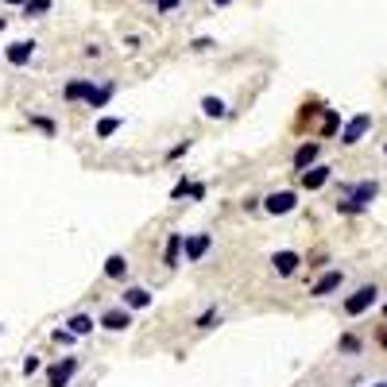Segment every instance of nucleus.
<instances>
[{
  "instance_id": "1",
  "label": "nucleus",
  "mask_w": 387,
  "mask_h": 387,
  "mask_svg": "<svg viewBox=\"0 0 387 387\" xmlns=\"http://www.w3.org/2000/svg\"><path fill=\"white\" fill-rule=\"evenodd\" d=\"M213 248V236L210 233H194V236H182V252H186V263H202Z\"/></svg>"
},
{
  "instance_id": "2",
  "label": "nucleus",
  "mask_w": 387,
  "mask_h": 387,
  "mask_svg": "<svg viewBox=\"0 0 387 387\" xmlns=\"http://www.w3.org/2000/svg\"><path fill=\"white\" fill-rule=\"evenodd\" d=\"M78 356H62L59 364H51V368H47V387H66L70 379H74V372H78Z\"/></svg>"
},
{
  "instance_id": "3",
  "label": "nucleus",
  "mask_w": 387,
  "mask_h": 387,
  "mask_svg": "<svg viewBox=\"0 0 387 387\" xmlns=\"http://www.w3.org/2000/svg\"><path fill=\"white\" fill-rule=\"evenodd\" d=\"M97 326L109 329V333H124V329L132 326V310H128V306H109V310L97 318Z\"/></svg>"
},
{
  "instance_id": "4",
  "label": "nucleus",
  "mask_w": 387,
  "mask_h": 387,
  "mask_svg": "<svg viewBox=\"0 0 387 387\" xmlns=\"http://www.w3.org/2000/svg\"><path fill=\"white\" fill-rule=\"evenodd\" d=\"M376 286H360V291H356V295H349L345 298V314L349 318H360L364 310H372V306H376Z\"/></svg>"
},
{
  "instance_id": "5",
  "label": "nucleus",
  "mask_w": 387,
  "mask_h": 387,
  "mask_svg": "<svg viewBox=\"0 0 387 387\" xmlns=\"http://www.w3.org/2000/svg\"><path fill=\"white\" fill-rule=\"evenodd\" d=\"M341 190H345V198L364 213V210H368V202H376L379 186H376V182H356V186H341Z\"/></svg>"
},
{
  "instance_id": "6",
  "label": "nucleus",
  "mask_w": 387,
  "mask_h": 387,
  "mask_svg": "<svg viewBox=\"0 0 387 387\" xmlns=\"http://www.w3.org/2000/svg\"><path fill=\"white\" fill-rule=\"evenodd\" d=\"M298 205V198L291 190H275V194H268V198H263V210L271 213V217H283V213H291Z\"/></svg>"
},
{
  "instance_id": "7",
  "label": "nucleus",
  "mask_w": 387,
  "mask_h": 387,
  "mask_svg": "<svg viewBox=\"0 0 387 387\" xmlns=\"http://www.w3.org/2000/svg\"><path fill=\"white\" fill-rule=\"evenodd\" d=\"M368 128H372V117H368V112H360V117H353V120H349V124H345V132H341V143H345V147H353V143H360Z\"/></svg>"
},
{
  "instance_id": "8",
  "label": "nucleus",
  "mask_w": 387,
  "mask_h": 387,
  "mask_svg": "<svg viewBox=\"0 0 387 387\" xmlns=\"http://www.w3.org/2000/svg\"><path fill=\"white\" fill-rule=\"evenodd\" d=\"M35 47H39L35 39H20V43H12L8 51H4V59H8L12 66H27V62H31V54H35Z\"/></svg>"
},
{
  "instance_id": "9",
  "label": "nucleus",
  "mask_w": 387,
  "mask_h": 387,
  "mask_svg": "<svg viewBox=\"0 0 387 387\" xmlns=\"http://www.w3.org/2000/svg\"><path fill=\"white\" fill-rule=\"evenodd\" d=\"M155 298H152V291L147 286H128L124 295H120V306H128V310H147Z\"/></svg>"
},
{
  "instance_id": "10",
  "label": "nucleus",
  "mask_w": 387,
  "mask_h": 387,
  "mask_svg": "<svg viewBox=\"0 0 387 387\" xmlns=\"http://www.w3.org/2000/svg\"><path fill=\"white\" fill-rule=\"evenodd\" d=\"M298 263H302V256H298V252H275V256H271V268H275V275H295V271H298Z\"/></svg>"
},
{
  "instance_id": "11",
  "label": "nucleus",
  "mask_w": 387,
  "mask_h": 387,
  "mask_svg": "<svg viewBox=\"0 0 387 387\" xmlns=\"http://www.w3.org/2000/svg\"><path fill=\"white\" fill-rule=\"evenodd\" d=\"M112 93H117V82H101V85H93L89 97H85V105H89V109H105V105L112 101Z\"/></svg>"
},
{
  "instance_id": "12",
  "label": "nucleus",
  "mask_w": 387,
  "mask_h": 387,
  "mask_svg": "<svg viewBox=\"0 0 387 387\" xmlns=\"http://www.w3.org/2000/svg\"><path fill=\"white\" fill-rule=\"evenodd\" d=\"M341 279H345L341 271H326V275H321L318 283L310 286V295H314V298H326V295H333L337 286H341Z\"/></svg>"
},
{
  "instance_id": "13",
  "label": "nucleus",
  "mask_w": 387,
  "mask_h": 387,
  "mask_svg": "<svg viewBox=\"0 0 387 387\" xmlns=\"http://www.w3.org/2000/svg\"><path fill=\"white\" fill-rule=\"evenodd\" d=\"M93 89V78H74V82H66V89H62V97L66 101H85Z\"/></svg>"
},
{
  "instance_id": "14",
  "label": "nucleus",
  "mask_w": 387,
  "mask_h": 387,
  "mask_svg": "<svg viewBox=\"0 0 387 387\" xmlns=\"http://www.w3.org/2000/svg\"><path fill=\"white\" fill-rule=\"evenodd\" d=\"M163 263H167V268H178V263H182V233H170V236H167Z\"/></svg>"
},
{
  "instance_id": "15",
  "label": "nucleus",
  "mask_w": 387,
  "mask_h": 387,
  "mask_svg": "<svg viewBox=\"0 0 387 387\" xmlns=\"http://www.w3.org/2000/svg\"><path fill=\"white\" fill-rule=\"evenodd\" d=\"M329 175H333L329 167H318V163H314L310 170H302V186H306V190H321V186L329 182Z\"/></svg>"
},
{
  "instance_id": "16",
  "label": "nucleus",
  "mask_w": 387,
  "mask_h": 387,
  "mask_svg": "<svg viewBox=\"0 0 387 387\" xmlns=\"http://www.w3.org/2000/svg\"><path fill=\"white\" fill-rule=\"evenodd\" d=\"M318 155H321V147H318V143H302V147L295 152V170L314 167V163H318Z\"/></svg>"
},
{
  "instance_id": "17",
  "label": "nucleus",
  "mask_w": 387,
  "mask_h": 387,
  "mask_svg": "<svg viewBox=\"0 0 387 387\" xmlns=\"http://www.w3.org/2000/svg\"><path fill=\"white\" fill-rule=\"evenodd\" d=\"M128 275V260L120 252H112L109 260H105V279H124Z\"/></svg>"
},
{
  "instance_id": "18",
  "label": "nucleus",
  "mask_w": 387,
  "mask_h": 387,
  "mask_svg": "<svg viewBox=\"0 0 387 387\" xmlns=\"http://www.w3.org/2000/svg\"><path fill=\"white\" fill-rule=\"evenodd\" d=\"M202 112L210 120H221V117H228V105L221 101V97H202Z\"/></svg>"
},
{
  "instance_id": "19",
  "label": "nucleus",
  "mask_w": 387,
  "mask_h": 387,
  "mask_svg": "<svg viewBox=\"0 0 387 387\" xmlns=\"http://www.w3.org/2000/svg\"><path fill=\"white\" fill-rule=\"evenodd\" d=\"M66 329H70L74 337H89V333H93V318H89V314H74V318L66 321Z\"/></svg>"
},
{
  "instance_id": "20",
  "label": "nucleus",
  "mask_w": 387,
  "mask_h": 387,
  "mask_svg": "<svg viewBox=\"0 0 387 387\" xmlns=\"http://www.w3.org/2000/svg\"><path fill=\"white\" fill-rule=\"evenodd\" d=\"M20 8H24V16H27V20H35V16H47V12L54 8V0H24Z\"/></svg>"
},
{
  "instance_id": "21",
  "label": "nucleus",
  "mask_w": 387,
  "mask_h": 387,
  "mask_svg": "<svg viewBox=\"0 0 387 387\" xmlns=\"http://www.w3.org/2000/svg\"><path fill=\"white\" fill-rule=\"evenodd\" d=\"M112 132H120V117H105V120H97V136H101V140H109Z\"/></svg>"
},
{
  "instance_id": "22",
  "label": "nucleus",
  "mask_w": 387,
  "mask_h": 387,
  "mask_svg": "<svg viewBox=\"0 0 387 387\" xmlns=\"http://www.w3.org/2000/svg\"><path fill=\"white\" fill-rule=\"evenodd\" d=\"M213 321H221L217 306H210V310H205V314H198V321H194V326H198V329H213Z\"/></svg>"
},
{
  "instance_id": "23",
  "label": "nucleus",
  "mask_w": 387,
  "mask_h": 387,
  "mask_svg": "<svg viewBox=\"0 0 387 387\" xmlns=\"http://www.w3.org/2000/svg\"><path fill=\"white\" fill-rule=\"evenodd\" d=\"M337 124H341V117H337V112L329 109V112H326V120H321V132H326V136H333V132H337Z\"/></svg>"
},
{
  "instance_id": "24",
  "label": "nucleus",
  "mask_w": 387,
  "mask_h": 387,
  "mask_svg": "<svg viewBox=\"0 0 387 387\" xmlns=\"http://www.w3.org/2000/svg\"><path fill=\"white\" fill-rule=\"evenodd\" d=\"M152 4H155V12H159V16H170V12H175L182 0H152Z\"/></svg>"
},
{
  "instance_id": "25",
  "label": "nucleus",
  "mask_w": 387,
  "mask_h": 387,
  "mask_svg": "<svg viewBox=\"0 0 387 387\" xmlns=\"http://www.w3.org/2000/svg\"><path fill=\"white\" fill-rule=\"evenodd\" d=\"M213 47H217V43L210 39V35H202V39H194L190 43V51H198V54H205V51H213Z\"/></svg>"
},
{
  "instance_id": "26",
  "label": "nucleus",
  "mask_w": 387,
  "mask_h": 387,
  "mask_svg": "<svg viewBox=\"0 0 387 387\" xmlns=\"http://www.w3.org/2000/svg\"><path fill=\"white\" fill-rule=\"evenodd\" d=\"M31 124L39 128V132H47V136H54V120L51 117H31Z\"/></svg>"
},
{
  "instance_id": "27",
  "label": "nucleus",
  "mask_w": 387,
  "mask_h": 387,
  "mask_svg": "<svg viewBox=\"0 0 387 387\" xmlns=\"http://www.w3.org/2000/svg\"><path fill=\"white\" fill-rule=\"evenodd\" d=\"M186 194H190V178H178V182H175V190H170V198L178 202V198H186Z\"/></svg>"
},
{
  "instance_id": "28",
  "label": "nucleus",
  "mask_w": 387,
  "mask_h": 387,
  "mask_svg": "<svg viewBox=\"0 0 387 387\" xmlns=\"http://www.w3.org/2000/svg\"><path fill=\"white\" fill-rule=\"evenodd\" d=\"M190 152V140H182V143H175V147H170L167 152V159H182V155Z\"/></svg>"
},
{
  "instance_id": "29",
  "label": "nucleus",
  "mask_w": 387,
  "mask_h": 387,
  "mask_svg": "<svg viewBox=\"0 0 387 387\" xmlns=\"http://www.w3.org/2000/svg\"><path fill=\"white\" fill-rule=\"evenodd\" d=\"M54 341H59V345H74L78 337L70 333V329H54Z\"/></svg>"
},
{
  "instance_id": "30",
  "label": "nucleus",
  "mask_w": 387,
  "mask_h": 387,
  "mask_svg": "<svg viewBox=\"0 0 387 387\" xmlns=\"http://www.w3.org/2000/svg\"><path fill=\"white\" fill-rule=\"evenodd\" d=\"M35 372H39V356H27V360H24V376H35Z\"/></svg>"
},
{
  "instance_id": "31",
  "label": "nucleus",
  "mask_w": 387,
  "mask_h": 387,
  "mask_svg": "<svg viewBox=\"0 0 387 387\" xmlns=\"http://www.w3.org/2000/svg\"><path fill=\"white\" fill-rule=\"evenodd\" d=\"M341 349H345V353H356V349H360V341H356V337H341Z\"/></svg>"
},
{
  "instance_id": "32",
  "label": "nucleus",
  "mask_w": 387,
  "mask_h": 387,
  "mask_svg": "<svg viewBox=\"0 0 387 387\" xmlns=\"http://www.w3.org/2000/svg\"><path fill=\"white\" fill-rule=\"evenodd\" d=\"M190 198H194V202H202V198H205V186H202V182H190Z\"/></svg>"
},
{
  "instance_id": "33",
  "label": "nucleus",
  "mask_w": 387,
  "mask_h": 387,
  "mask_svg": "<svg viewBox=\"0 0 387 387\" xmlns=\"http://www.w3.org/2000/svg\"><path fill=\"white\" fill-rule=\"evenodd\" d=\"M213 8H228V4H236V0H210Z\"/></svg>"
},
{
  "instance_id": "34",
  "label": "nucleus",
  "mask_w": 387,
  "mask_h": 387,
  "mask_svg": "<svg viewBox=\"0 0 387 387\" xmlns=\"http://www.w3.org/2000/svg\"><path fill=\"white\" fill-rule=\"evenodd\" d=\"M4 27H8V20H4V16H0V31H4Z\"/></svg>"
},
{
  "instance_id": "35",
  "label": "nucleus",
  "mask_w": 387,
  "mask_h": 387,
  "mask_svg": "<svg viewBox=\"0 0 387 387\" xmlns=\"http://www.w3.org/2000/svg\"><path fill=\"white\" fill-rule=\"evenodd\" d=\"M4 4H24V0H4Z\"/></svg>"
},
{
  "instance_id": "36",
  "label": "nucleus",
  "mask_w": 387,
  "mask_h": 387,
  "mask_svg": "<svg viewBox=\"0 0 387 387\" xmlns=\"http://www.w3.org/2000/svg\"><path fill=\"white\" fill-rule=\"evenodd\" d=\"M384 345H387V333H384Z\"/></svg>"
},
{
  "instance_id": "37",
  "label": "nucleus",
  "mask_w": 387,
  "mask_h": 387,
  "mask_svg": "<svg viewBox=\"0 0 387 387\" xmlns=\"http://www.w3.org/2000/svg\"><path fill=\"white\" fill-rule=\"evenodd\" d=\"M379 387H387V384H379Z\"/></svg>"
},
{
  "instance_id": "38",
  "label": "nucleus",
  "mask_w": 387,
  "mask_h": 387,
  "mask_svg": "<svg viewBox=\"0 0 387 387\" xmlns=\"http://www.w3.org/2000/svg\"><path fill=\"white\" fill-rule=\"evenodd\" d=\"M384 314H387V306H384Z\"/></svg>"
}]
</instances>
